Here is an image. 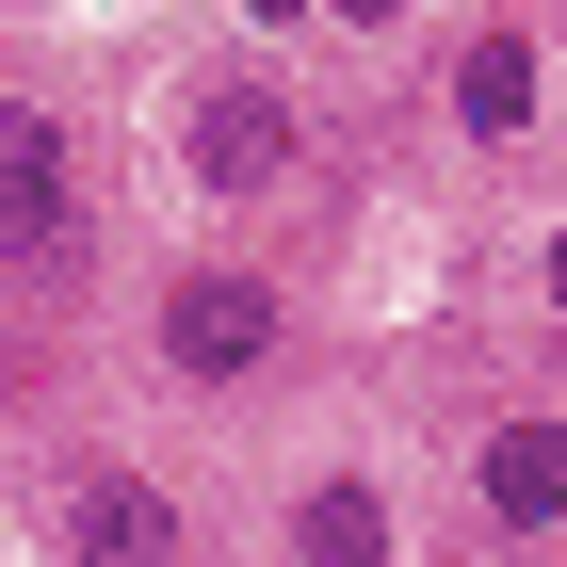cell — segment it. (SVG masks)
I'll return each instance as SVG.
<instances>
[{
  "label": "cell",
  "instance_id": "8992f818",
  "mask_svg": "<svg viewBox=\"0 0 567 567\" xmlns=\"http://www.w3.org/2000/svg\"><path fill=\"white\" fill-rule=\"evenodd\" d=\"M535 82H551V49H535L519 17L471 33V49H454V131H471V146H535V114H551Z\"/></svg>",
  "mask_w": 567,
  "mask_h": 567
},
{
  "label": "cell",
  "instance_id": "6da1fadb",
  "mask_svg": "<svg viewBox=\"0 0 567 567\" xmlns=\"http://www.w3.org/2000/svg\"><path fill=\"white\" fill-rule=\"evenodd\" d=\"M292 357V292H276L260 260H178L163 292H146V373H163L178 405H244Z\"/></svg>",
  "mask_w": 567,
  "mask_h": 567
},
{
  "label": "cell",
  "instance_id": "3957f363",
  "mask_svg": "<svg viewBox=\"0 0 567 567\" xmlns=\"http://www.w3.org/2000/svg\"><path fill=\"white\" fill-rule=\"evenodd\" d=\"M163 146H178V178H195L212 212H260L276 178H292L308 114H292V82H260V65H195L178 114H163Z\"/></svg>",
  "mask_w": 567,
  "mask_h": 567
},
{
  "label": "cell",
  "instance_id": "9c48e42d",
  "mask_svg": "<svg viewBox=\"0 0 567 567\" xmlns=\"http://www.w3.org/2000/svg\"><path fill=\"white\" fill-rule=\"evenodd\" d=\"M0 390H17V341H0Z\"/></svg>",
  "mask_w": 567,
  "mask_h": 567
},
{
  "label": "cell",
  "instance_id": "5b68a950",
  "mask_svg": "<svg viewBox=\"0 0 567 567\" xmlns=\"http://www.w3.org/2000/svg\"><path fill=\"white\" fill-rule=\"evenodd\" d=\"M471 519L503 535V551H551V519H567V422L551 405H503V422L471 437Z\"/></svg>",
  "mask_w": 567,
  "mask_h": 567
},
{
  "label": "cell",
  "instance_id": "7a4b0ae2",
  "mask_svg": "<svg viewBox=\"0 0 567 567\" xmlns=\"http://www.w3.org/2000/svg\"><path fill=\"white\" fill-rule=\"evenodd\" d=\"M0 276H33V292L97 276V178L49 97H0Z\"/></svg>",
  "mask_w": 567,
  "mask_h": 567
},
{
  "label": "cell",
  "instance_id": "52a82bcc",
  "mask_svg": "<svg viewBox=\"0 0 567 567\" xmlns=\"http://www.w3.org/2000/svg\"><path fill=\"white\" fill-rule=\"evenodd\" d=\"M276 535H292V567H390V503H373V471H308Z\"/></svg>",
  "mask_w": 567,
  "mask_h": 567
},
{
  "label": "cell",
  "instance_id": "ba28073f",
  "mask_svg": "<svg viewBox=\"0 0 567 567\" xmlns=\"http://www.w3.org/2000/svg\"><path fill=\"white\" fill-rule=\"evenodd\" d=\"M324 17H341V33H390V17H422V0H324Z\"/></svg>",
  "mask_w": 567,
  "mask_h": 567
},
{
  "label": "cell",
  "instance_id": "277c9868",
  "mask_svg": "<svg viewBox=\"0 0 567 567\" xmlns=\"http://www.w3.org/2000/svg\"><path fill=\"white\" fill-rule=\"evenodd\" d=\"M49 551H65V567H178V551H195V519H178V486H163V471L82 454V471L49 486Z\"/></svg>",
  "mask_w": 567,
  "mask_h": 567
}]
</instances>
